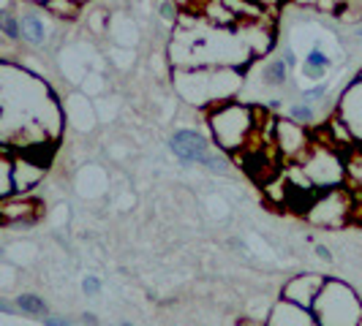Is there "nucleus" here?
<instances>
[{"mask_svg": "<svg viewBox=\"0 0 362 326\" xmlns=\"http://www.w3.org/2000/svg\"><path fill=\"white\" fill-rule=\"evenodd\" d=\"M82 321H85L88 326H98V318H95L93 313H85V315H82Z\"/></svg>", "mask_w": 362, "mask_h": 326, "instance_id": "obj_25", "label": "nucleus"}, {"mask_svg": "<svg viewBox=\"0 0 362 326\" xmlns=\"http://www.w3.org/2000/svg\"><path fill=\"white\" fill-rule=\"evenodd\" d=\"M14 161V180H17V193L22 196L25 191H30L33 185H38V180L44 177V161H30L25 152L19 155H11Z\"/></svg>", "mask_w": 362, "mask_h": 326, "instance_id": "obj_8", "label": "nucleus"}, {"mask_svg": "<svg viewBox=\"0 0 362 326\" xmlns=\"http://www.w3.org/2000/svg\"><path fill=\"white\" fill-rule=\"evenodd\" d=\"M360 76H362V73H360Z\"/></svg>", "mask_w": 362, "mask_h": 326, "instance_id": "obj_30", "label": "nucleus"}, {"mask_svg": "<svg viewBox=\"0 0 362 326\" xmlns=\"http://www.w3.org/2000/svg\"><path fill=\"white\" fill-rule=\"evenodd\" d=\"M310 313L319 326H362V302L357 291L335 277L325 280Z\"/></svg>", "mask_w": 362, "mask_h": 326, "instance_id": "obj_2", "label": "nucleus"}, {"mask_svg": "<svg viewBox=\"0 0 362 326\" xmlns=\"http://www.w3.org/2000/svg\"><path fill=\"white\" fill-rule=\"evenodd\" d=\"M327 277L322 274H313V272H305V274H294L289 283L284 286L281 291V299H286L291 305H297V308H305V310H313L316 305V296H319V291L325 286Z\"/></svg>", "mask_w": 362, "mask_h": 326, "instance_id": "obj_7", "label": "nucleus"}, {"mask_svg": "<svg viewBox=\"0 0 362 326\" xmlns=\"http://www.w3.org/2000/svg\"><path fill=\"white\" fill-rule=\"evenodd\" d=\"M349 215H351V191H346L344 185L325 191L319 199L310 201L308 212H305V217H308L310 223L327 226V229L344 226L346 220H349Z\"/></svg>", "mask_w": 362, "mask_h": 326, "instance_id": "obj_4", "label": "nucleus"}, {"mask_svg": "<svg viewBox=\"0 0 362 326\" xmlns=\"http://www.w3.org/2000/svg\"><path fill=\"white\" fill-rule=\"evenodd\" d=\"M36 212H38L36 201L22 199V196H19V201L6 199L3 207H0V215H3V223H6V226H14V223H33V220H36Z\"/></svg>", "mask_w": 362, "mask_h": 326, "instance_id": "obj_10", "label": "nucleus"}, {"mask_svg": "<svg viewBox=\"0 0 362 326\" xmlns=\"http://www.w3.org/2000/svg\"><path fill=\"white\" fill-rule=\"evenodd\" d=\"M354 36L362 38V22H360V25H354Z\"/></svg>", "mask_w": 362, "mask_h": 326, "instance_id": "obj_27", "label": "nucleus"}, {"mask_svg": "<svg viewBox=\"0 0 362 326\" xmlns=\"http://www.w3.org/2000/svg\"><path fill=\"white\" fill-rule=\"evenodd\" d=\"M207 126L213 139L226 152H243L254 142L259 131V107H248L240 101H221L207 111Z\"/></svg>", "mask_w": 362, "mask_h": 326, "instance_id": "obj_1", "label": "nucleus"}, {"mask_svg": "<svg viewBox=\"0 0 362 326\" xmlns=\"http://www.w3.org/2000/svg\"><path fill=\"white\" fill-rule=\"evenodd\" d=\"M327 90H329V85L322 82V85H316V87H310V90H303V101H305V104L322 101V98H327Z\"/></svg>", "mask_w": 362, "mask_h": 326, "instance_id": "obj_19", "label": "nucleus"}, {"mask_svg": "<svg viewBox=\"0 0 362 326\" xmlns=\"http://www.w3.org/2000/svg\"><path fill=\"white\" fill-rule=\"evenodd\" d=\"M19 25H22V38H25L28 44L41 47V44L47 41V25H44V19L38 17L36 11L22 14V17H19Z\"/></svg>", "mask_w": 362, "mask_h": 326, "instance_id": "obj_11", "label": "nucleus"}, {"mask_svg": "<svg viewBox=\"0 0 362 326\" xmlns=\"http://www.w3.org/2000/svg\"><path fill=\"white\" fill-rule=\"evenodd\" d=\"M169 150L177 155V161H180L182 166H191V163L207 166V161H210L213 152H216V145H210L199 131H194V128H180V131L172 133Z\"/></svg>", "mask_w": 362, "mask_h": 326, "instance_id": "obj_6", "label": "nucleus"}, {"mask_svg": "<svg viewBox=\"0 0 362 326\" xmlns=\"http://www.w3.org/2000/svg\"><path fill=\"white\" fill-rule=\"evenodd\" d=\"M267 326H319V324H316V318H313L310 310L297 308V305H291L286 299H281V305H275V310H272Z\"/></svg>", "mask_w": 362, "mask_h": 326, "instance_id": "obj_9", "label": "nucleus"}, {"mask_svg": "<svg viewBox=\"0 0 362 326\" xmlns=\"http://www.w3.org/2000/svg\"><path fill=\"white\" fill-rule=\"evenodd\" d=\"M44 324L47 326H74L71 321H69V318H63V315H47V318H44Z\"/></svg>", "mask_w": 362, "mask_h": 326, "instance_id": "obj_22", "label": "nucleus"}, {"mask_svg": "<svg viewBox=\"0 0 362 326\" xmlns=\"http://www.w3.org/2000/svg\"><path fill=\"white\" fill-rule=\"evenodd\" d=\"M30 3H38V6H44V3H47V0H30Z\"/></svg>", "mask_w": 362, "mask_h": 326, "instance_id": "obj_28", "label": "nucleus"}, {"mask_svg": "<svg viewBox=\"0 0 362 326\" xmlns=\"http://www.w3.org/2000/svg\"><path fill=\"white\" fill-rule=\"evenodd\" d=\"M305 128L308 126H303V123H297L291 117L289 120H275V147H278V155L284 161L300 163L308 155L310 147L316 145Z\"/></svg>", "mask_w": 362, "mask_h": 326, "instance_id": "obj_5", "label": "nucleus"}, {"mask_svg": "<svg viewBox=\"0 0 362 326\" xmlns=\"http://www.w3.org/2000/svg\"><path fill=\"white\" fill-rule=\"evenodd\" d=\"M289 117L291 120H297V123H303V126H313V120H316V109L310 107V104H294L289 109Z\"/></svg>", "mask_w": 362, "mask_h": 326, "instance_id": "obj_18", "label": "nucleus"}, {"mask_svg": "<svg viewBox=\"0 0 362 326\" xmlns=\"http://www.w3.org/2000/svg\"><path fill=\"white\" fill-rule=\"evenodd\" d=\"M300 169L308 174V180L313 182V188H322V191H329V188H341L349 180V171H346V163L341 161L338 150L329 145H316L308 150V155L300 161Z\"/></svg>", "mask_w": 362, "mask_h": 326, "instance_id": "obj_3", "label": "nucleus"}, {"mask_svg": "<svg viewBox=\"0 0 362 326\" xmlns=\"http://www.w3.org/2000/svg\"><path fill=\"white\" fill-rule=\"evenodd\" d=\"M284 60H286V66H289V68H294V66H297V54L291 52V47H286V49H284Z\"/></svg>", "mask_w": 362, "mask_h": 326, "instance_id": "obj_23", "label": "nucleus"}, {"mask_svg": "<svg viewBox=\"0 0 362 326\" xmlns=\"http://www.w3.org/2000/svg\"><path fill=\"white\" fill-rule=\"evenodd\" d=\"M120 326H134V324H128V321H123V324H120Z\"/></svg>", "mask_w": 362, "mask_h": 326, "instance_id": "obj_29", "label": "nucleus"}, {"mask_svg": "<svg viewBox=\"0 0 362 326\" xmlns=\"http://www.w3.org/2000/svg\"><path fill=\"white\" fill-rule=\"evenodd\" d=\"M332 66V60H329V54L322 52L319 47H313L308 54H305V63H303V73L308 76V79H319L322 73L327 71Z\"/></svg>", "mask_w": 362, "mask_h": 326, "instance_id": "obj_12", "label": "nucleus"}, {"mask_svg": "<svg viewBox=\"0 0 362 326\" xmlns=\"http://www.w3.org/2000/svg\"><path fill=\"white\" fill-rule=\"evenodd\" d=\"M346 171H349V188H360L362 191V150H351L349 152V163H346Z\"/></svg>", "mask_w": 362, "mask_h": 326, "instance_id": "obj_16", "label": "nucleus"}, {"mask_svg": "<svg viewBox=\"0 0 362 326\" xmlns=\"http://www.w3.org/2000/svg\"><path fill=\"white\" fill-rule=\"evenodd\" d=\"M0 310H3V313H6V315H11V313H14V305H11V302H6V299H3V302H0Z\"/></svg>", "mask_w": 362, "mask_h": 326, "instance_id": "obj_26", "label": "nucleus"}, {"mask_svg": "<svg viewBox=\"0 0 362 326\" xmlns=\"http://www.w3.org/2000/svg\"><path fill=\"white\" fill-rule=\"evenodd\" d=\"M17 308L22 313H28V315H47V302L36 294H19Z\"/></svg>", "mask_w": 362, "mask_h": 326, "instance_id": "obj_15", "label": "nucleus"}, {"mask_svg": "<svg viewBox=\"0 0 362 326\" xmlns=\"http://www.w3.org/2000/svg\"><path fill=\"white\" fill-rule=\"evenodd\" d=\"M177 8H180V6H177L175 0H166L161 6V17L166 19V22H177V19H180V11H177Z\"/></svg>", "mask_w": 362, "mask_h": 326, "instance_id": "obj_20", "label": "nucleus"}, {"mask_svg": "<svg viewBox=\"0 0 362 326\" xmlns=\"http://www.w3.org/2000/svg\"><path fill=\"white\" fill-rule=\"evenodd\" d=\"M264 85H270V87H284L286 85V76H289V66H286V60L284 57H275L270 60L267 66H264Z\"/></svg>", "mask_w": 362, "mask_h": 326, "instance_id": "obj_13", "label": "nucleus"}, {"mask_svg": "<svg viewBox=\"0 0 362 326\" xmlns=\"http://www.w3.org/2000/svg\"><path fill=\"white\" fill-rule=\"evenodd\" d=\"M82 291H85L88 296H95V294H101V280H98V277H93V274H88V277L82 280Z\"/></svg>", "mask_w": 362, "mask_h": 326, "instance_id": "obj_21", "label": "nucleus"}, {"mask_svg": "<svg viewBox=\"0 0 362 326\" xmlns=\"http://www.w3.org/2000/svg\"><path fill=\"white\" fill-rule=\"evenodd\" d=\"M316 255H319V258H322V261H327V264H329V261H332V253H329V250H327V245H316Z\"/></svg>", "mask_w": 362, "mask_h": 326, "instance_id": "obj_24", "label": "nucleus"}, {"mask_svg": "<svg viewBox=\"0 0 362 326\" xmlns=\"http://www.w3.org/2000/svg\"><path fill=\"white\" fill-rule=\"evenodd\" d=\"M44 8L57 19H76L82 11V0H47Z\"/></svg>", "mask_w": 362, "mask_h": 326, "instance_id": "obj_14", "label": "nucleus"}, {"mask_svg": "<svg viewBox=\"0 0 362 326\" xmlns=\"http://www.w3.org/2000/svg\"><path fill=\"white\" fill-rule=\"evenodd\" d=\"M0 28H3V36L6 38H22V25H19V17L11 11V8H3L0 14Z\"/></svg>", "mask_w": 362, "mask_h": 326, "instance_id": "obj_17", "label": "nucleus"}]
</instances>
